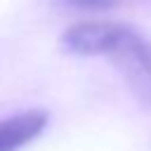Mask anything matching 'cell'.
Here are the masks:
<instances>
[{
	"label": "cell",
	"instance_id": "1",
	"mask_svg": "<svg viewBox=\"0 0 151 151\" xmlns=\"http://www.w3.org/2000/svg\"><path fill=\"white\" fill-rule=\"evenodd\" d=\"M61 42L73 54H104L123 73L132 94L151 106V40L116 21H83L71 26Z\"/></svg>",
	"mask_w": 151,
	"mask_h": 151
},
{
	"label": "cell",
	"instance_id": "2",
	"mask_svg": "<svg viewBox=\"0 0 151 151\" xmlns=\"http://www.w3.org/2000/svg\"><path fill=\"white\" fill-rule=\"evenodd\" d=\"M47 111L28 109L0 120V151H19L42 134L47 127Z\"/></svg>",
	"mask_w": 151,
	"mask_h": 151
}]
</instances>
